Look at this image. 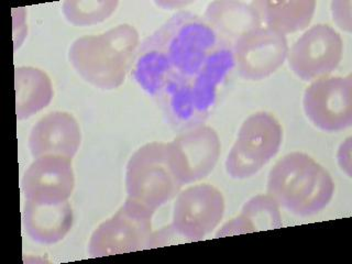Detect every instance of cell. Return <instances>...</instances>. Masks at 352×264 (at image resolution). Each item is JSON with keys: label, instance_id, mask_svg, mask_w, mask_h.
I'll return each mask as SVG.
<instances>
[{"label": "cell", "instance_id": "obj_1", "mask_svg": "<svg viewBox=\"0 0 352 264\" xmlns=\"http://www.w3.org/2000/svg\"><path fill=\"white\" fill-rule=\"evenodd\" d=\"M139 47V32L124 23L98 36L76 38L69 47V58L85 82L104 91H113L124 84Z\"/></svg>", "mask_w": 352, "mask_h": 264}, {"label": "cell", "instance_id": "obj_2", "mask_svg": "<svg viewBox=\"0 0 352 264\" xmlns=\"http://www.w3.org/2000/svg\"><path fill=\"white\" fill-rule=\"evenodd\" d=\"M333 194L335 183L329 172L308 154H287L270 170L267 195L297 216L322 212Z\"/></svg>", "mask_w": 352, "mask_h": 264}, {"label": "cell", "instance_id": "obj_3", "mask_svg": "<svg viewBox=\"0 0 352 264\" xmlns=\"http://www.w3.org/2000/svg\"><path fill=\"white\" fill-rule=\"evenodd\" d=\"M148 38L164 53L170 75L190 82H194L209 58L227 43L203 16L184 10L170 16Z\"/></svg>", "mask_w": 352, "mask_h": 264}, {"label": "cell", "instance_id": "obj_4", "mask_svg": "<svg viewBox=\"0 0 352 264\" xmlns=\"http://www.w3.org/2000/svg\"><path fill=\"white\" fill-rule=\"evenodd\" d=\"M181 186L170 168L166 143H146L126 164V198L153 212L175 197Z\"/></svg>", "mask_w": 352, "mask_h": 264}, {"label": "cell", "instance_id": "obj_5", "mask_svg": "<svg viewBox=\"0 0 352 264\" xmlns=\"http://www.w3.org/2000/svg\"><path fill=\"white\" fill-rule=\"evenodd\" d=\"M283 129L274 116L253 113L240 126L236 142L226 160V170L234 179H250L278 154Z\"/></svg>", "mask_w": 352, "mask_h": 264}, {"label": "cell", "instance_id": "obj_6", "mask_svg": "<svg viewBox=\"0 0 352 264\" xmlns=\"http://www.w3.org/2000/svg\"><path fill=\"white\" fill-rule=\"evenodd\" d=\"M153 210L126 198L124 206L97 227L88 243L91 258L148 249Z\"/></svg>", "mask_w": 352, "mask_h": 264}, {"label": "cell", "instance_id": "obj_7", "mask_svg": "<svg viewBox=\"0 0 352 264\" xmlns=\"http://www.w3.org/2000/svg\"><path fill=\"white\" fill-rule=\"evenodd\" d=\"M166 146L170 168L182 185L201 181L212 173L221 148L217 132L203 124L181 132Z\"/></svg>", "mask_w": 352, "mask_h": 264}, {"label": "cell", "instance_id": "obj_8", "mask_svg": "<svg viewBox=\"0 0 352 264\" xmlns=\"http://www.w3.org/2000/svg\"><path fill=\"white\" fill-rule=\"evenodd\" d=\"M304 110L314 126L326 132L348 129L352 124V77H322L306 89Z\"/></svg>", "mask_w": 352, "mask_h": 264}, {"label": "cell", "instance_id": "obj_9", "mask_svg": "<svg viewBox=\"0 0 352 264\" xmlns=\"http://www.w3.org/2000/svg\"><path fill=\"white\" fill-rule=\"evenodd\" d=\"M223 214V192L212 185L198 184L179 194L170 225L187 242L198 241L216 229Z\"/></svg>", "mask_w": 352, "mask_h": 264}, {"label": "cell", "instance_id": "obj_10", "mask_svg": "<svg viewBox=\"0 0 352 264\" xmlns=\"http://www.w3.org/2000/svg\"><path fill=\"white\" fill-rule=\"evenodd\" d=\"M344 53L340 34L328 25L308 29L289 50V67L300 80L328 76L338 67Z\"/></svg>", "mask_w": 352, "mask_h": 264}, {"label": "cell", "instance_id": "obj_11", "mask_svg": "<svg viewBox=\"0 0 352 264\" xmlns=\"http://www.w3.org/2000/svg\"><path fill=\"white\" fill-rule=\"evenodd\" d=\"M232 49L236 69L248 80H261L272 75L289 54L286 36L264 25L236 40Z\"/></svg>", "mask_w": 352, "mask_h": 264}, {"label": "cell", "instance_id": "obj_12", "mask_svg": "<svg viewBox=\"0 0 352 264\" xmlns=\"http://www.w3.org/2000/svg\"><path fill=\"white\" fill-rule=\"evenodd\" d=\"M74 187L72 159L52 154L34 159L21 181L22 194L27 201L42 205L69 201Z\"/></svg>", "mask_w": 352, "mask_h": 264}, {"label": "cell", "instance_id": "obj_13", "mask_svg": "<svg viewBox=\"0 0 352 264\" xmlns=\"http://www.w3.org/2000/svg\"><path fill=\"white\" fill-rule=\"evenodd\" d=\"M82 140L80 124L74 116L65 111H52L33 126L29 148L34 159L43 155H62L73 159Z\"/></svg>", "mask_w": 352, "mask_h": 264}, {"label": "cell", "instance_id": "obj_14", "mask_svg": "<svg viewBox=\"0 0 352 264\" xmlns=\"http://www.w3.org/2000/svg\"><path fill=\"white\" fill-rule=\"evenodd\" d=\"M73 209L69 201L56 205L27 201L22 223L28 236L41 245H54L65 238L73 226Z\"/></svg>", "mask_w": 352, "mask_h": 264}, {"label": "cell", "instance_id": "obj_15", "mask_svg": "<svg viewBox=\"0 0 352 264\" xmlns=\"http://www.w3.org/2000/svg\"><path fill=\"white\" fill-rule=\"evenodd\" d=\"M203 18L223 41L232 47L236 40L262 25L256 11L250 3L230 0L209 3Z\"/></svg>", "mask_w": 352, "mask_h": 264}, {"label": "cell", "instance_id": "obj_16", "mask_svg": "<svg viewBox=\"0 0 352 264\" xmlns=\"http://www.w3.org/2000/svg\"><path fill=\"white\" fill-rule=\"evenodd\" d=\"M256 11L261 25L282 34L304 30L313 20L315 0H260L250 3Z\"/></svg>", "mask_w": 352, "mask_h": 264}, {"label": "cell", "instance_id": "obj_17", "mask_svg": "<svg viewBox=\"0 0 352 264\" xmlns=\"http://www.w3.org/2000/svg\"><path fill=\"white\" fill-rule=\"evenodd\" d=\"M16 113L18 120H25L49 106L53 98L52 82L45 72L21 66L14 71Z\"/></svg>", "mask_w": 352, "mask_h": 264}, {"label": "cell", "instance_id": "obj_18", "mask_svg": "<svg viewBox=\"0 0 352 264\" xmlns=\"http://www.w3.org/2000/svg\"><path fill=\"white\" fill-rule=\"evenodd\" d=\"M282 226L280 206L270 195L251 198L242 208L241 214L226 223L216 236L249 234L254 231L280 228Z\"/></svg>", "mask_w": 352, "mask_h": 264}, {"label": "cell", "instance_id": "obj_19", "mask_svg": "<svg viewBox=\"0 0 352 264\" xmlns=\"http://www.w3.org/2000/svg\"><path fill=\"white\" fill-rule=\"evenodd\" d=\"M118 6L117 0H67L62 11L71 25L87 27L106 21Z\"/></svg>", "mask_w": 352, "mask_h": 264}, {"label": "cell", "instance_id": "obj_20", "mask_svg": "<svg viewBox=\"0 0 352 264\" xmlns=\"http://www.w3.org/2000/svg\"><path fill=\"white\" fill-rule=\"evenodd\" d=\"M182 242H187L185 238L170 225L157 232H152L148 240V249L151 248L164 247V245H177Z\"/></svg>", "mask_w": 352, "mask_h": 264}, {"label": "cell", "instance_id": "obj_21", "mask_svg": "<svg viewBox=\"0 0 352 264\" xmlns=\"http://www.w3.org/2000/svg\"><path fill=\"white\" fill-rule=\"evenodd\" d=\"M351 6L350 0H338L331 3L333 21L346 32L352 30Z\"/></svg>", "mask_w": 352, "mask_h": 264}, {"label": "cell", "instance_id": "obj_22", "mask_svg": "<svg viewBox=\"0 0 352 264\" xmlns=\"http://www.w3.org/2000/svg\"><path fill=\"white\" fill-rule=\"evenodd\" d=\"M350 150H351V143H350V139H348V140L341 146L340 152H339V154H342L341 157L339 155V163H340L342 170H344V161H346V165L351 168V160H350V157H351V152H350Z\"/></svg>", "mask_w": 352, "mask_h": 264}]
</instances>
